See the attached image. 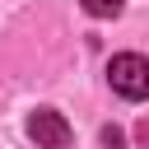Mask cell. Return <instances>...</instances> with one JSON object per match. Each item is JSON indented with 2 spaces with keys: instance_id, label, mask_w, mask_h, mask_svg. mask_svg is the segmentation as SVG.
I'll use <instances>...</instances> for the list:
<instances>
[{
  "instance_id": "obj_4",
  "label": "cell",
  "mask_w": 149,
  "mask_h": 149,
  "mask_svg": "<svg viewBox=\"0 0 149 149\" xmlns=\"http://www.w3.org/2000/svg\"><path fill=\"white\" fill-rule=\"evenodd\" d=\"M102 144H107V149H116V144H121V130H116V126H107V130H102Z\"/></svg>"
},
{
  "instance_id": "obj_5",
  "label": "cell",
  "mask_w": 149,
  "mask_h": 149,
  "mask_svg": "<svg viewBox=\"0 0 149 149\" xmlns=\"http://www.w3.org/2000/svg\"><path fill=\"white\" fill-rule=\"evenodd\" d=\"M135 140H140V144L149 149V121H140V126H135Z\"/></svg>"
},
{
  "instance_id": "obj_3",
  "label": "cell",
  "mask_w": 149,
  "mask_h": 149,
  "mask_svg": "<svg viewBox=\"0 0 149 149\" xmlns=\"http://www.w3.org/2000/svg\"><path fill=\"white\" fill-rule=\"evenodd\" d=\"M84 9H88L93 19H116V14H121V0H84Z\"/></svg>"
},
{
  "instance_id": "obj_2",
  "label": "cell",
  "mask_w": 149,
  "mask_h": 149,
  "mask_svg": "<svg viewBox=\"0 0 149 149\" xmlns=\"http://www.w3.org/2000/svg\"><path fill=\"white\" fill-rule=\"evenodd\" d=\"M28 135H33L37 149H65V144H70V121H65L56 107H37V112L28 116Z\"/></svg>"
},
{
  "instance_id": "obj_1",
  "label": "cell",
  "mask_w": 149,
  "mask_h": 149,
  "mask_svg": "<svg viewBox=\"0 0 149 149\" xmlns=\"http://www.w3.org/2000/svg\"><path fill=\"white\" fill-rule=\"evenodd\" d=\"M107 79H112V88H116L126 102H144V98H149V56H140V51L112 56Z\"/></svg>"
}]
</instances>
